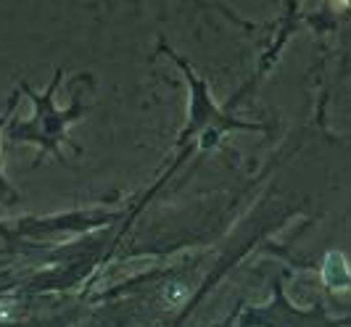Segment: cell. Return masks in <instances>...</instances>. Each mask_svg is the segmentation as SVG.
Masks as SVG:
<instances>
[{"label":"cell","instance_id":"6da1fadb","mask_svg":"<svg viewBox=\"0 0 351 327\" xmlns=\"http://www.w3.org/2000/svg\"><path fill=\"white\" fill-rule=\"evenodd\" d=\"M58 80H61V71L56 74V80H53V85L48 87V93L45 95H35L29 87H24L32 98H35L37 108H40V114H37L35 119V127H16V130H8V135L14 140H40L43 143V148H56V143L58 140H64V127L69 124V119L74 117H80L82 114V106H71L66 114H58L56 108H53V90L58 87Z\"/></svg>","mask_w":351,"mask_h":327},{"label":"cell","instance_id":"7a4b0ae2","mask_svg":"<svg viewBox=\"0 0 351 327\" xmlns=\"http://www.w3.org/2000/svg\"><path fill=\"white\" fill-rule=\"evenodd\" d=\"M0 127H3V119H0ZM0 198L3 201H16V190L8 188V182L3 180V174H0Z\"/></svg>","mask_w":351,"mask_h":327}]
</instances>
